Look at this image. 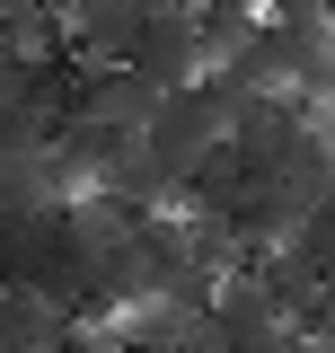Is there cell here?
<instances>
[{"label":"cell","mask_w":335,"mask_h":353,"mask_svg":"<svg viewBox=\"0 0 335 353\" xmlns=\"http://www.w3.org/2000/svg\"><path fill=\"white\" fill-rule=\"evenodd\" d=\"M238 106H247V88L230 80V71H203L194 88H168L159 106H150V124H141V159H150L168 185H185V176L230 141Z\"/></svg>","instance_id":"obj_1"},{"label":"cell","mask_w":335,"mask_h":353,"mask_svg":"<svg viewBox=\"0 0 335 353\" xmlns=\"http://www.w3.org/2000/svg\"><path fill=\"white\" fill-rule=\"evenodd\" d=\"M132 71L159 88H194L212 71L203 62V27H194V9H150V27H141V44H132Z\"/></svg>","instance_id":"obj_2"},{"label":"cell","mask_w":335,"mask_h":353,"mask_svg":"<svg viewBox=\"0 0 335 353\" xmlns=\"http://www.w3.org/2000/svg\"><path fill=\"white\" fill-rule=\"evenodd\" d=\"M62 18H71V62H88V71L132 62V44H141V27H150L141 0H62Z\"/></svg>","instance_id":"obj_3"},{"label":"cell","mask_w":335,"mask_h":353,"mask_svg":"<svg viewBox=\"0 0 335 353\" xmlns=\"http://www.w3.org/2000/svg\"><path fill=\"white\" fill-rule=\"evenodd\" d=\"M71 318L80 309H62L36 283H0V353H62L71 345Z\"/></svg>","instance_id":"obj_4"},{"label":"cell","mask_w":335,"mask_h":353,"mask_svg":"<svg viewBox=\"0 0 335 353\" xmlns=\"http://www.w3.org/2000/svg\"><path fill=\"white\" fill-rule=\"evenodd\" d=\"M194 27H203V62L230 71L256 44V27H265V0H194Z\"/></svg>","instance_id":"obj_5"},{"label":"cell","mask_w":335,"mask_h":353,"mask_svg":"<svg viewBox=\"0 0 335 353\" xmlns=\"http://www.w3.org/2000/svg\"><path fill=\"white\" fill-rule=\"evenodd\" d=\"M300 9H335V0H265V18H300Z\"/></svg>","instance_id":"obj_6"},{"label":"cell","mask_w":335,"mask_h":353,"mask_svg":"<svg viewBox=\"0 0 335 353\" xmlns=\"http://www.w3.org/2000/svg\"><path fill=\"white\" fill-rule=\"evenodd\" d=\"M300 353H335V327H300Z\"/></svg>","instance_id":"obj_7"},{"label":"cell","mask_w":335,"mask_h":353,"mask_svg":"<svg viewBox=\"0 0 335 353\" xmlns=\"http://www.w3.org/2000/svg\"><path fill=\"white\" fill-rule=\"evenodd\" d=\"M141 9H194V0H141Z\"/></svg>","instance_id":"obj_8"}]
</instances>
